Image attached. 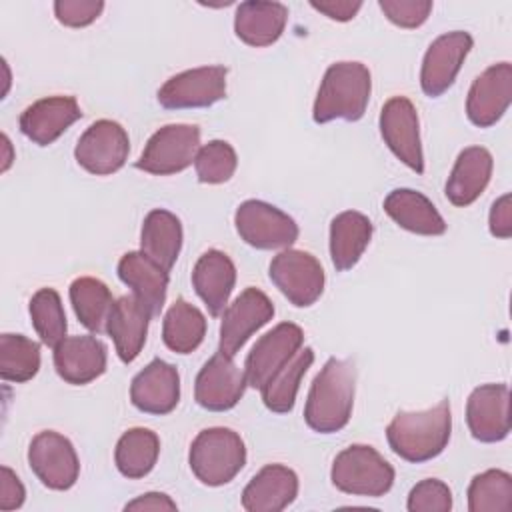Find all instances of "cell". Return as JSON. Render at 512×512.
Instances as JSON below:
<instances>
[{"mask_svg":"<svg viewBox=\"0 0 512 512\" xmlns=\"http://www.w3.org/2000/svg\"><path fill=\"white\" fill-rule=\"evenodd\" d=\"M354 390V362L342 358H328V362L316 374L306 398L304 420L308 428L318 434H332L342 430L352 416Z\"/></svg>","mask_w":512,"mask_h":512,"instance_id":"1","label":"cell"},{"mask_svg":"<svg viewBox=\"0 0 512 512\" xmlns=\"http://www.w3.org/2000/svg\"><path fill=\"white\" fill-rule=\"evenodd\" d=\"M450 432V404L442 400L428 410L398 412L386 428V440L396 456L420 464L442 454L448 446Z\"/></svg>","mask_w":512,"mask_h":512,"instance_id":"2","label":"cell"},{"mask_svg":"<svg viewBox=\"0 0 512 512\" xmlns=\"http://www.w3.org/2000/svg\"><path fill=\"white\" fill-rule=\"evenodd\" d=\"M372 92L370 70L362 62H336L320 82L312 118L316 124L332 120L356 122L364 116Z\"/></svg>","mask_w":512,"mask_h":512,"instance_id":"3","label":"cell"},{"mask_svg":"<svg viewBox=\"0 0 512 512\" xmlns=\"http://www.w3.org/2000/svg\"><path fill=\"white\" fill-rule=\"evenodd\" d=\"M188 464L202 484L224 486L232 482L246 464L244 440L224 426L206 428L192 440Z\"/></svg>","mask_w":512,"mask_h":512,"instance_id":"4","label":"cell"},{"mask_svg":"<svg viewBox=\"0 0 512 512\" xmlns=\"http://www.w3.org/2000/svg\"><path fill=\"white\" fill-rule=\"evenodd\" d=\"M330 480L344 494L378 498L390 492L394 484V468L372 446L352 444L336 454Z\"/></svg>","mask_w":512,"mask_h":512,"instance_id":"5","label":"cell"},{"mask_svg":"<svg viewBox=\"0 0 512 512\" xmlns=\"http://www.w3.org/2000/svg\"><path fill=\"white\" fill-rule=\"evenodd\" d=\"M200 150V128L194 124H166L156 130L140 158L136 168L154 176H170L186 170Z\"/></svg>","mask_w":512,"mask_h":512,"instance_id":"6","label":"cell"},{"mask_svg":"<svg viewBox=\"0 0 512 512\" xmlns=\"http://www.w3.org/2000/svg\"><path fill=\"white\" fill-rule=\"evenodd\" d=\"M240 238L258 250L290 248L298 240V224L292 216L264 200H244L234 214Z\"/></svg>","mask_w":512,"mask_h":512,"instance_id":"7","label":"cell"},{"mask_svg":"<svg viewBox=\"0 0 512 512\" xmlns=\"http://www.w3.org/2000/svg\"><path fill=\"white\" fill-rule=\"evenodd\" d=\"M272 284L298 308L312 306L324 292L322 264L304 250L284 248L268 268Z\"/></svg>","mask_w":512,"mask_h":512,"instance_id":"8","label":"cell"},{"mask_svg":"<svg viewBox=\"0 0 512 512\" xmlns=\"http://www.w3.org/2000/svg\"><path fill=\"white\" fill-rule=\"evenodd\" d=\"M226 66H200L168 78L158 90V102L166 110L208 108L226 98Z\"/></svg>","mask_w":512,"mask_h":512,"instance_id":"9","label":"cell"},{"mask_svg":"<svg viewBox=\"0 0 512 512\" xmlns=\"http://www.w3.org/2000/svg\"><path fill=\"white\" fill-rule=\"evenodd\" d=\"M128 152L130 140L122 124L102 118L90 124L78 138L74 158L86 172L108 176L126 164Z\"/></svg>","mask_w":512,"mask_h":512,"instance_id":"10","label":"cell"},{"mask_svg":"<svg viewBox=\"0 0 512 512\" xmlns=\"http://www.w3.org/2000/svg\"><path fill=\"white\" fill-rule=\"evenodd\" d=\"M28 464L36 478L50 490L72 488L80 474V462L72 442L54 430H42L32 438Z\"/></svg>","mask_w":512,"mask_h":512,"instance_id":"11","label":"cell"},{"mask_svg":"<svg viewBox=\"0 0 512 512\" xmlns=\"http://www.w3.org/2000/svg\"><path fill=\"white\" fill-rule=\"evenodd\" d=\"M380 134L390 152L402 164H406L416 174L424 172L418 112L406 96H394L382 106Z\"/></svg>","mask_w":512,"mask_h":512,"instance_id":"12","label":"cell"},{"mask_svg":"<svg viewBox=\"0 0 512 512\" xmlns=\"http://www.w3.org/2000/svg\"><path fill=\"white\" fill-rule=\"evenodd\" d=\"M272 316V300L262 290L248 286L240 292V296H236L232 304L226 306L222 314L218 352L234 358L246 340L264 324H268Z\"/></svg>","mask_w":512,"mask_h":512,"instance_id":"13","label":"cell"},{"mask_svg":"<svg viewBox=\"0 0 512 512\" xmlns=\"http://www.w3.org/2000/svg\"><path fill=\"white\" fill-rule=\"evenodd\" d=\"M302 344L304 332L294 322H280L260 336L244 362L248 386L260 390L302 348Z\"/></svg>","mask_w":512,"mask_h":512,"instance_id":"14","label":"cell"},{"mask_svg":"<svg viewBox=\"0 0 512 512\" xmlns=\"http://www.w3.org/2000/svg\"><path fill=\"white\" fill-rule=\"evenodd\" d=\"M472 44L474 40L468 32L452 30L428 46L420 68V86L426 96L438 98L454 84Z\"/></svg>","mask_w":512,"mask_h":512,"instance_id":"15","label":"cell"},{"mask_svg":"<svg viewBox=\"0 0 512 512\" xmlns=\"http://www.w3.org/2000/svg\"><path fill=\"white\" fill-rule=\"evenodd\" d=\"M246 386V374L232 356L216 352L196 376L194 398L210 412H224L238 404Z\"/></svg>","mask_w":512,"mask_h":512,"instance_id":"16","label":"cell"},{"mask_svg":"<svg viewBox=\"0 0 512 512\" xmlns=\"http://www.w3.org/2000/svg\"><path fill=\"white\" fill-rule=\"evenodd\" d=\"M512 102V66L498 62L488 66L472 82L466 98V116L478 128L494 126Z\"/></svg>","mask_w":512,"mask_h":512,"instance_id":"17","label":"cell"},{"mask_svg":"<svg viewBox=\"0 0 512 512\" xmlns=\"http://www.w3.org/2000/svg\"><path fill=\"white\" fill-rule=\"evenodd\" d=\"M510 390L506 384H482L466 402L470 434L486 444L500 442L510 432Z\"/></svg>","mask_w":512,"mask_h":512,"instance_id":"18","label":"cell"},{"mask_svg":"<svg viewBox=\"0 0 512 512\" xmlns=\"http://www.w3.org/2000/svg\"><path fill=\"white\" fill-rule=\"evenodd\" d=\"M132 404L146 414H170L180 400V374L176 366L154 358L130 384Z\"/></svg>","mask_w":512,"mask_h":512,"instance_id":"19","label":"cell"},{"mask_svg":"<svg viewBox=\"0 0 512 512\" xmlns=\"http://www.w3.org/2000/svg\"><path fill=\"white\" fill-rule=\"evenodd\" d=\"M82 110L74 96H48L36 100L20 114V132L38 146L56 142L76 120Z\"/></svg>","mask_w":512,"mask_h":512,"instance_id":"20","label":"cell"},{"mask_svg":"<svg viewBox=\"0 0 512 512\" xmlns=\"http://www.w3.org/2000/svg\"><path fill=\"white\" fill-rule=\"evenodd\" d=\"M58 376L74 386H84L106 370V346L96 336H66L54 348Z\"/></svg>","mask_w":512,"mask_h":512,"instance_id":"21","label":"cell"},{"mask_svg":"<svg viewBox=\"0 0 512 512\" xmlns=\"http://www.w3.org/2000/svg\"><path fill=\"white\" fill-rule=\"evenodd\" d=\"M236 284V266L222 250H206L194 264L192 286L210 316H222Z\"/></svg>","mask_w":512,"mask_h":512,"instance_id":"22","label":"cell"},{"mask_svg":"<svg viewBox=\"0 0 512 512\" xmlns=\"http://www.w3.org/2000/svg\"><path fill=\"white\" fill-rule=\"evenodd\" d=\"M150 318L152 314L134 294L114 300L106 322V332L112 338L116 354L124 364L134 362L142 352Z\"/></svg>","mask_w":512,"mask_h":512,"instance_id":"23","label":"cell"},{"mask_svg":"<svg viewBox=\"0 0 512 512\" xmlns=\"http://www.w3.org/2000/svg\"><path fill=\"white\" fill-rule=\"evenodd\" d=\"M298 496V476L284 464H268L242 490L248 512H280Z\"/></svg>","mask_w":512,"mask_h":512,"instance_id":"24","label":"cell"},{"mask_svg":"<svg viewBox=\"0 0 512 512\" xmlns=\"http://www.w3.org/2000/svg\"><path fill=\"white\" fill-rule=\"evenodd\" d=\"M492 154L482 146L464 148L446 180V198L454 206H470L486 190L492 176Z\"/></svg>","mask_w":512,"mask_h":512,"instance_id":"25","label":"cell"},{"mask_svg":"<svg viewBox=\"0 0 512 512\" xmlns=\"http://www.w3.org/2000/svg\"><path fill=\"white\" fill-rule=\"evenodd\" d=\"M118 278L148 308L152 318L160 316L166 302L168 270L158 266L144 252H126L118 262Z\"/></svg>","mask_w":512,"mask_h":512,"instance_id":"26","label":"cell"},{"mask_svg":"<svg viewBox=\"0 0 512 512\" xmlns=\"http://www.w3.org/2000/svg\"><path fill=\"white\" fill-rule=\"evenodd\" d=\"M288 22V8L282 2L248 0L236 8L234 32L236 36L254 48L274 44Z\"/></svg>","mask_w":512,"mask_h":512,"instance_id":"27","label":"cell"},{"mask_svg":"<svg viewBox=\"0 0 512 512\" xmlns=\"http://www.w3.org/2000/svg\"><path fill=\"white\" fill-rule=\"evenodd\" d=\"M384 212L404 230L420 236H442L446 222L436 206L410 188H396L384 198Z\"/></svg>","mask_w":512,"mask_h":512,"instance_id":"28","label":"cell"},{"mask_svg":"<svg viewBox=\"0 0 512 512\" xmlns=\"http://www.w3.org/2000/svg\"><path fill=\"white\" fill-rule=\"evenodd\" d=\"M374 226L370 218L356 210L340 212L330 222V258L338 272L358 264L372 240Z\"/></svg>","mask_w":512,"mask_h":512,"instance_id":"29","label":"cell"},{"mask_svg":"<svg viewBox=\"0 0 512 512\" xmlns=\"http://www.w3.org/2000/svg\"><path fill=\"white\" fill-rule=\"evenodd\" d=\"M182 250V224L176 214L154 208L146 214L140 232V252L170 272Z\"/></svg>","mask_w":512,"mask_h":512,"instance_id":"30","label":"cell"},{"mask_svg":"<svg viewBox=\"0 0 512 512\" xmlns=\"http://www.w3.org/2000/svg\"><path fill=\"white\" fill-rule=\"evenodd\" d=\"M314 362V350L310 346L300 348L262 388V402L274 414H288L294 408L296 394L302 376Z\"/></svg>","mask_w":512,"mask_h":512,"instance_id":"31","label":"cell"},{"mask_svg":"<svg viewBox=\"0 0 512 512\" xmlns=\"http://www.w3.org/2000/svg\"><path fill=\"white\" fill-rule=\"evenodd\" d=\"M206 336V318L204 314L184 298H178L162 322V340L166 348L176 354L194 352Z\"/></svg>","mask_w":512,"mask_h":512,"instance_id":"32","label":"cell"},{"mask_svg":"<svg viewBox=\"0 0 512 512\" xmlns=\"http://www.w3.org/2000/svg\"><path fill=\"white\" fill-rule=\"evenodd\" d=\"M160 454V438L150 428L126 430L114 450V462L124 478H144L156 466Z\"/></svg>","mask_w":512,"mask_h":512,"instance_id":"33","label":"cell"},{"mask_svg":"<svg viewBox=\"0 0 512 512\" xmlns=\"http://www.w3.org/2000/svg\"><path fill=\"white\" fill-rule=\"evenodd\" d=\"M70 302L76 318L94 334L106 332V322L114 306L110 288L92 276H80L70 284Z\"/></svg>","mask_w":512,"mask_h":512,"instance_id":"34","label":"cell"},{"mask_svg":"<svg viewBox=\"0 0 512 512\" xmlns=\"http://www.w3.org/2000/svg\"><path fill=\"white\" fill-rule=\"evenodd\" d=\"M40 370V344L22 334L0 336V378L6 382H28Z\"/></svg>","mask_w":512,"mask_h":512,"instance_id":"35","label":"cell"},{"mask_svg":"<svg viewBox=\"0 0 512 512\" xmlns=\"http://www.w3.org/2000/svg\"><path fill=\"white\" fill-rule=\"evenodd\" d=\"M468 510L470 512H510L512 510V476L496 468L476 474L468 486Z\"/></svg>","mask_w":512,"mask_h":512,"instance_id":"36","label":"cell"},{"mask_svg":"<svg viewBox=\"0 0 512 512\" xmlns=\"http://www.w3.org/2000/svg\"><path fill=\"white\" fill-rule=\"evenodd\" d=\"M30 318L42 344L56 348L66 338V314L54 288H40L30 298Z\"/></svg>","mask_w":512,"mask_h":512,"instance_id":"37","label":"cell"},{"mask_svg":"<svg viewBox=\"0 0 512 512\" xmlns=\"http://www.w3.org/2000/svg\"><path fill=\"white\" fill-rule=\"evenodd\" d=\"M238 166L236 150L226 140H210L208 144L200 146L194 168L196 176L204 184H222L228 182Z\"/></svg>","mask_w":512,"mask_h":512,"instance_id":"38","label":"cell"},{"mask_svg":"<svg viewBox=\"0 0 512 512\" xmlns=\"http://www.w3.org/2000/svg\"><path fill=\"white\" fill-rule=\"evenodd\" d=\"M406 508L410 512H448L452 508V492L442 480L426 478L410 490Z\"/></svg>","mask_w":512,"mask_h":512,"instance_id":"39","label":"cell"},{"mask_svg":"<svg viewBox=\"0 0 512 512\" xmlns=\"http://www.w3.org/2000/svg\"><path fill=\"white\" fill-rule=\"evenodd\" d=\"M378 6L384 16L400 28H418L432 12L430 0H380Z\"/></svg>","mask_w":512,"mask_h":512,"instance_id":"40","label":"cell"},{"mask_svg":"<svg viewBox=\"0 0 512 512\" xmlns=\"http://www.w3.org/2000/svg\"><path fill=\"white\" fill-rule=\"evenodd\" d=\"M104 10L102 0H56V20L68 28H84L92 24Z\"/></svg>","mask_w":512,"mask_h":512,"instance_id":"41","label":"cell"},{"mask_svg":"<svg viewBox=\"0 0 512 512\" xmlns=\"http://www.w3.org/2000/svg\"><path fill=\"white\" fill-rule=\"evenodd\" d=\"M26 490L16 472L8 466L0 468V510L10 512L18 510L24 504Z\"/></svg>","mask_w":512,"mask_h":512,"instance_id":"42","label":"cell"},{"mask_svg":"<svg viewBox=\"0 0 512 512\" xmlns=\"http://www.w3.org/2000/svg\"><path fill=\"white\" fill-rule=\"evenodd\" d=\"M488 228H490V234L496 238L512 236V198H510V194H502L498 200H494L490 214H488Z\"/></svg>","mask_w":512,"mask_h":512,"instance_id":"43","label":"cell"},{"mask_svg":"<svg viewBox=\"0 0 512 512\" xmlns=\"http://www.w3.org/2000/svg\"><path fill=\"white\" fill-rule=\"evenodd\" d=\"M310 6L322 12L324 16H328L330 20L348 22L358 14V10L362 8V2L360 0H320V2L312 0Z\"/></svg>","mask_w":512,"mask_h":512,"instance_id":"44","label":"cell"},{"mask_svg":"<svg viewBox=\"0 0 512 512\" xmlns=\"http://www.w3.org/2000/svg\"><path fill=\"white\" fill-rule=\"evenodd\" d=\"M178 506L176 502L164 494V492H146L138 498H134L132 502H128L124 506V510H138V512H146V510H152V512H174Z\"/></svg>","mask_w":512,"mask_h":512,"instance_id":"45","label":"cell"},{"mask_svg":"<svg viewBox=\"0 0 512 512\" xmlns=\"http://www.w3.org/2000/svg\"><path fill=\"white\" fill-rule=\"evenodd\" d=\"M2 146H4V162H2V172H6L12 164V144L6 134H2Z\"/></svg>","mask_w":512,"mask_h":512,"instance_id":"46","label":"cell"}]
</instances>
